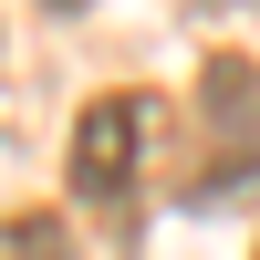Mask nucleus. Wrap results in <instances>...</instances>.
I'll return each mask as SVG.
<instances>
[{
	"label": "nucleus",
	"mask_w": 260,
	"mask_h": 260,
	"mask_svg": "<svg viewBox=\"0 0 260 260\" xmlns=\"http://www.w3.org/2000/svg\"><path fill=\"white\" fill-rule=\"evenodd\" d=\"M146 146H156V94H136V83L94 94L83 125H73V167H62L73 198H83V208H125L136 177H146Z\"/></svg>",
	"instance_id": "f257e3e1"
},
{
	"label": "nucleus",
	"mask_w": 260,
	"mask_h": 260,
	"mask_svg": "<svg viewBox=\"0 0 260 260\" xmlns=\"http://www.w3.org/2000/svg\"><path fill=\"white\" fill-rule=\"evenodd\" d=\"M0 260H73V229L52 208H21V219H0Z\"/></svg>",
	"instance_id": "f03ea898"
},
{
	"label": "nucleus",
	"mask_w": 260,
	"mask_h": 260,
	"mask_svg": "<svg viewBox=\"0 0 260 260\" xmlns=\"http://www.w3.org/2000/svg\"><path fill=\"white\" fill-rule=\"evenodd\" d=\"M42 11H83V0H42Z\"/></svg>",
	"instance_id": "7ed1b4c3"
}]
</instances>
